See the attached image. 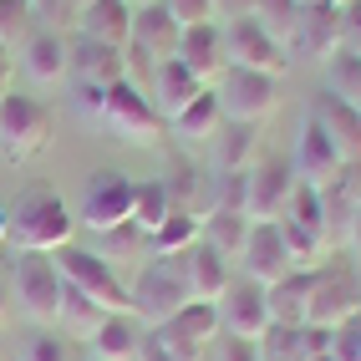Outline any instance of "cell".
Masks as SVG:
<instances>
[{
    "instance_id": "cell-1",
    "label": "cell",
    "mask_w": 361,
    "mask_h": 361,
    "mask_svg": "<svg viewBox=\"0 0 361 361\" xmlns=\"http://www.w3.org/2000/svg\"><path fill=\"white\" fill-rule=\"evenodd\" d=\"M6 209H11V245L20 255H56L66 245H77V214L66 209L61 194L31 188Z\"/></svg>"
},
{
    "instance_id": "cell-2",
    "label": "cell",
    "mask_w": 361,
    "mask_h": 361,
    "mask_svg": "<svg viewBox=\"0 0 361 361\" xmlns=\"http://www.w3.org/2000/svg\"><path fill=\"white\" fill-rule=\"evenodd\" d=\"M97 123L117 137V142H128V148H158V142L168 137V123H163V112L153 107V97L142 92L137 82H112L102 92V102H97Z\"/></svg>"
},
{
    "instance_id": "cell-3",
    "label": "cell",
    "mask_w": 361,
    "mask_h": 361,
    "mask_svg": "<svg viewBox=\"0 0 361 361\" xmlns=\"http://www.w3.org/2000/svg\"><path fill=\"white\" fill-rule=\"evenodd\" d=\"M56 270H61V285L82 290L92 305H102L107 316H128V310H133V290L123 285V275H117L97 250L66 245V250H56Z\"/></svg>"
},
{
    "instance_id": "cell-4",
    "label": "cell",
    "mask_w": 361,
    "mask_h": 361,
    "mask_svg": "<svg viewBox=\"0 0 361 361\" xmlns=\"http://www.w3.org/2000/svg\"><path fill=\"white\" fill-rule=\"evenodd\" d=\"M51 128L56 117L41 97H26V92H11L0 102V153L11 163H31L51 148Z\"/></svg>"
},
{
    "instance_id": "cell-5",
    "label": "cell",
    "mask_w": 361,
    "mask_h": 361,
    "mask_svg": "<svg viewBox=\"0 0 361 361\" xmlns=\"http://www.w3.org/2000/svg\"><path fill=\"white\" fill-rule=\"evenodd\" d=\"M209 92L219 97L224 123H245V128L270 123L275 107H280V82L264 77V71H245V66H224V77Z\"/></svg>"
},
{
    "instance_id": "cell-6",
    "label": "cell",
    "mask_w": 361,
    "mask_h": 361,
    "mask_svg": "<svg viewBox=\"0 0 361 361\" xmlns=\"http://www.w3.org/2000/svg\"><path fill=\"white\" fill-rule=\"evenodd\" d=\"M128 290H133V316L142 326H148V321L163 326L168 316H178L183 305H194V300H188V285H183V270H178V255L173 259H148Z\"/></svg>"
},
{
    "instance_id": "cell-7",
    "label": "cell",
    "mask_w": 361,
    "mask_h": 361,
    "mask_svg": "<svg viewBox=\"0 0 361 361\" xmlns=\"http://www.w3.org/2000/svg\"><path fill=\"white\" fill-rule=\"evenodd\" d=\"M133 194L137 183L117 168H97L82 188V204H77V224L92 234H107V229H123L133 224Z\"/></svg>"
},
{
    "instance_id": "cell-8",
    "label": "cell",
    "mask_w": 361,
    "mask_h": 361,
    "mask_svg": "<svg viewBox=\"0 0 361 361\" xmlns=\"http://www.w3.org/2000/svg\"><path fill=\"white\" fill-rule=\"evenodd\" d=\"M11 300H20V310L36 326H51L61 310V270L51 255H20L11 270Z\"/></svg>"
},
{
    "instance_id": "cell-9",
    "label": "cell",
    "mask_w": 361,
    "mask_h": 361,
    "mask_svg": "<svg viewBox=\"0 0 361 361\" xmlns=\"http://www.w3.org/2000/svg\"><path fill=\"white\" fill-rule=\"evenodd\" d=\"M361 316V290H356V270H341V264H321L316 280H310V310L305 326L316 331H341L346 321Z\"/></svg>"
},
{
    "instance_id": "cell-10",
    "label": "cell",
    "mask_w": 361,
    "mask_h": 361,
    "mask_svg": "<svg viewBox=\"0 0 361 361\" xmlns=\"http://www.w3.org/2000/svg\"><path fill=\"white\" fill-rule=\"evenodd\" d=\"M153 341L168 351V361H204L219 341V310L214 305H183L178 316L153 326Z\"/></svg>"
},
{
    "instance_id": "cell-11",
    "label": "cell",
    "mask_w": 361,
    "mask_h": 361,
    "mask_svg": "<svg viewBox=\"0 0 361 361\" xmlns=\"http://www.w3.org/2000/svg\"><path fill=\"white\" fill-rule=\"evenodd\" d=\"M219 331L224 336H234V341H264V336H270V295H264V285H255V280H229V290L219 295Z\"/></svg>"
},
{
    "instance_id": "cell-12",
    "label": "cell",
    "mask_w": 361,
    "mask_h": 361,
    "mask_svg": "<svg viewBox=\"0 0 361 361\" xmlns=\"http://www.w3.org/2000/svg\"><path fill=\"white\" fill-rule=\"evenodd\" d=\"M224 51H229V66H245V71H264V77H285L290 71V51L275 41V36H264V26L255 16H245V20H229L224 26Z\"/></svg>"
},
{
    "instance_id": "cell-13",
    "label": "cell",
    "mask_w": 361,
    "mask_h": 361,
    "mask_svg": "<svg viewBox=\"0 0 361 361\" xmlns=\"http://www.w3.org/2000/svg\"><path fill=\"white\" fill-rule=\"evenodd\" d=\"M290 194H295V168H290V158H270V153H264L250 168L245 214H250L255 224H275L280 214H285V204H290Z\"/></svg>"
},
{
    "instance_id": "cell-14",
    "label": "cell",
    "mask_w": 361,
    "mask_h": 361,
    "mask_svg": "<svg viewBox=\"0 0 361 361\" xmlns=\"http://www.w3.org/2000/svg\"><path fill=\"white\" fill-rule=\"evenodd\" d=\"M239 275L255 280V285H280L285 275H295V259L285 250V234L280 224H250V239H245V255H239Z\"/></svg>"
},
{
    "instance_id": "cell-15",
    "label": "cell",
    "mask_w": 361,
    "mask_h": 361,
    "mask_svg": "<svg viewBox=\"0 0 361 361\" xmlns=\"http://www.w3.org/2000/svg\"><path fill=\"white\" fill-rule=\"evenodd\" d=\"M290 168H295V183L305 188H331L341 178V153H336V142L321 133L316 117H305L300 123V137H295V153H290Z\"/></svg>"
},
{
    "instance_id": "cell-16",
    "label": "cell",
    "mask_w": 361,
    "mask_h": 361,
    "mask_svg": "<svg viewBox=\"0 0 361 361\" xmlns=\"http://www.w3.org/2000/svg\"><path fill=\"white\" fill-rule=\"evenodd\" d=\"M123 77H128V51L102 46V41H87V36L71 41L66 82H77L82 92H107L112 82H123Z\"/></svg>"
},
{
    "instance_id": "cell-17",
    "label": "cell",
    "mask_w": 361,
    "mask_h": 361,
    "mask_svg": "<svg viewBox=\"0 0 361 361\" xmlns=\"http://www.w3.org/2000/svg\"><path fill=\"white\" fill-rule=\"evenodd\" d=\"M290 56L321 61V66L341 56V6H305L290 36Z\"/></svg>"
},
{
    "instance_id": "cell-18",
    "label": "cell",
    "mask_w": 361,
    "mask_h": 361,
    "mask_svg": "<svg viewBox=\"0 0 361 361\" xmlns=\"http://www.w3.org/2000/svg\"><path fill=\"white\" fill-rule=\"evenodd\" d=\"M66 61H71V46H66L61 31H51V26H36L26 41H20V51H16V66L26 71L36 87L66 82Z\"/></svg>"
},
{
    "instance_id": "cell-19",
    "label": "cell",
    "mask_w": 361,
    "mask_h": 361,
    "mask_svg": "<svg viewBox=\"0 0 361 361\" xmlns=\"http://www.w3.org/2000/svg\"><path fill=\"white\" fill-rule=\"evenodd\" d=\"M178 270H183V285H188V300L194 305H219V295L229 290V259L214 255L204 239L178 255Z\"/></svg>"
},
{
    "instance_id": "cell-20",
    "label": "cell",
    "mask_w": 361,
    "mask_h": 361,
    "mask_svg": "<svg viewBox=\"0 0 361 361\" xmlns=\"http://www.w3.org/2000/svg\"><path fill=\"white\" fill-rule=\"evenodd\" d=\"M178 61L194 71V77L204 87H214L224 77V66H229V51H224V26L219 20H209V26H188L178 36Z\"/></svg>"
},
{
    "instance_id": "cell-21",
    "label": "cell",
    "mask_w": 361,
    "mask_h": 361,
    "mask_svg": "<svg viewBox=\"0 0 361 361\" xmlns=\"http://www.w3.org/2000/svg\"><path fill=\"white\" fill-rule=\"evenodd\" d=\"M142 92H148L153 107L163 112V123H173V117H178V112H183V107L204 92V82H199L194 71H188V66L173 56V61H158V66H153V77H148V87H142Z\"/></svg>"
},
{
    "instance_id": "cell-22",
    "label": "cell",
    "mask_w": 361,
    "mask_h": 361,
    "mask_svg": "<svg viewBox=\"0 0 361 361\" xmlns=\"http://www.w3.org/2000/svg\"><path fill=\"white\" fill-rule=\"evenodd\" d=\"M77 36L128 51V41H133V6H128V0H87V6L77 11Z\"/></svg>"
},
{
    "instance_id": "cell-23",
    "label": "cell",
    "mask_w": 361,
    "mask_h": 361,
    "mask_svg": "<svg viewBox=\"0 0 361 361\" xmlns=\"http://www.w3.org/2000/svg\"><path fill=\"white\" fill-rule=\"evenodd\" d=\"M310 117L321 123V133L336 142V153H341V163H361V112L346 107L341 97H316V107H310Z\"/></svg>"
},
{
    "instance_id": "cell-24",
    "label": "cell",
    "mask_w": 361,
    "mask_h": 361,
    "mask_svg": "<svg viewBox=\"0 0 361 361\" xmlns=\"http://www.w3.org/2000/svg\"><path fill=\"white\" fill-rule=\"evenodd\" d=\"M142 341H148V331H142V321L128 310V316H107L97 326V336L87 341V351H92V361H137Z\"/></svg>"
},
{
    "instance_id": "cell-25",
    "label": "cell",
    "mask_w": 361,
    "mask_h": 361,
    "mask_svg": "<svg viewBox=\"0 0 361 361\" xmlns=\"http://www.w3.org/2000/svg\"><path fill=\"white\" fill-rule=\"evenodd\" d=\"M250 214H239V209H209L204 214V245L214 255H224L229 264H239V255H245V239H250Z\"/></svg>"
},
{
    "instance_id": "cell-26",
    "label": "cell",
    "mask_w": 361,
    "mask_h": 361,
    "mask_svg": "<svg viewBox=\"0 0 361 361\" xmlns=\"http://www.w3.org/2000/svg\"><path fill=\"white\" fill-rule=\"evenodd\" d=\"M214 142H219V148H214L219 173H250V168L264 158V148H259V128H245V123H224Z\"/></svg>"
},
{
    "instance_id": "cell-27",
    "label": "cell",
    "mask_w": 361,
    "mask_h": 361,
    "mask_svg": "<svg viewBox=\"0 0 361 361\" xmlns=\"http://www.w3.org/2000/svg\"><path fill=\"white\" fill-rule=\"evenodd\" d=\"M219 128H224V112H219V97H214L209 87L173 117V123H168V133H173L178 142H214V137H219Z\"/></svg>"
},
{
    "instance_id": "cell-28",
    "label": "cell",
    "mask_w": 361,
    "mask_h": 361,
    "mask_svg": "<svg viewBox=\"0 0 361 361\" xmlns=\"http://www.w3.org/2000/svg\"><path fill=\"white\" fill-rule=\"evenodd\" d=\"M199 234H204V214L173 209V214H168V219L148 234V255H153V259H173V255H183V250H194Z\"/></svg>"
},
{
    "instance_id": "cell-29",
    "label": "cell",
    "mask_w": 361,
    "mask_h": 361,
    "mask_svg": "<svg viewBox=\"0 0 361 361\" xmlns=\"http://www.w3.org/2000/svg\"><path fill=\"white\" fill-rule=\"evenodd\" d=\"M310 280H316V270H295L285 275L280 285H270V321L275 326H305V310H310Z\"/></svg>"
},
{
    "instance_id": "cell-30",
    "label": "cell",
    "mask_w": 361,
    "mask_h": 361,
    "mask_svg": "<svg viewBox=\"0 0 361 361\" xmlns=\"http://www.w3.org/2000/svg\"><path fill=\"white\" fill-rule=\"evenodd\" d=\"M56 321H61V336H66V341H92V336H97V326L107 321V310L92 305L82 290L61 285V310H56Z\"/></svg>"
},
{
    "instance_id": "cell-31",
    "label": "cell",
    "mask_w": 361,
    "mask_h": 361,
    "mask_svg": "<svg viewBox=\"0 0 361 361\" xmlns=\"http://www.w3.org/2000/svg\"><path fill=\"white\" fill-rule=\"evenodd\" d=\"M168 214H173V199H168V188H163V178H142L137 183V194H133V224L142 229V234H153Z\"/></svg>"
},
{
    "instance_id": "cell-32",
    "label": "cell",
    "mask_w": 361,
    "mask_h": 361,
    "mask_svg": "<svg viewBox=\"0 0 361 361\" xmlns=\"http://www.w3.org/2000/svg\"><path fill=\"white\" fill-rule=\"evenodd\" d=\"M97 255L112 264H123V259H137V264H148L142 255H148V234H142L137 224H123V229H107V234H97Z\"/></svg>"
},
{
    "instance_id": "cell-33",
    "label": "cell",
    "mask_w": 361,
    "mask_h": 361,
    "mask_svg": "<svg viewBox=\"0 0 361 361\" xmlns=\"http://www.w3.org/2000/svg\"><path fill=\"white\" fill-rule=\"evenodd\" d=\"M300 0H255V20L264 26V36H275L285 51H290V36H295V20H300Z\"/></svg>"
},
{
    "instance_id": "cell-34",
    "label": "cell",
    "mask_w": 361,
    "mask_h": 361,
    "mask_svg": "<svg viewBox=\"0 0 361 361\" xmlns=\"http://www.w3.org/2000/svg\"><path fill=\"white\" fill-rule=\"evenodd\" d=\"M326 92L361 112V56H346V51L331 56L326 61Z\"/></svg>"
},
{
    "instance_id": "cell-35",
    "label": "cell",
    "mask_w": 361,
    "mask_h": 361,
    "mask_svg": "<svg viewBox=\"0 0 361 361\" xmlns=\"http://www.w3.org/2000/svg\"><path fill=\"white\" fill-rule=\"evenodd\" d=\"M36 31V6L31 0H0V46L20 51V41Z\"/></svg>"
},
{
    "instance_id": "cell-36",
    "label": "cell",
    "mask_w": 361,
    "mask_h": 361,
    "mask_svg": "<svg viewBox=\"0 0 361 361\" xmlns=\"http://www.w3.org/2000/svg\"><path fill=\"white\" fill-rule=\"evenodd\" d=\"M163 188H168V199H173V209H188V214H199L194 209V199H199V168H173V173L163 178Z\"/></svg>"
},
{
    "instance_id": "cell-37",
    "label": "cell",
    "mask_w": 361,
    "mask_h": 361,
    "mask_svg": "<svg viewBox=\"0 0 361 361\" xmlns=\"http://www.w3.org/2000/svg\"><path fill=\"white\" fill-rule=\"evenodd\" d=\"M20 361H71V341H66V336L41 331V336H31V341H26Z\"/></svg>"
},
{
    "instance_id": "cell-38",
    "label": "cell",
    "mask_w": 361,
    "mask_h": 361,
    "mask_svg": "<svg viewBox=\"0 0 361 361\" xmlns=\"http://www.w3.org/2000/svg\"><path fill=\"white\" fill-rule=\"evenodd\" d=\"M163 6H168V16H173L183 31H188V26H209V20H219V16H214V0H163Z\"/></svg>"
},
{
    "instance_id": "cell-39",
    "label": "cell",
    "mask_w": 361,
    "mask_h": 361,
    "mask_svg": "<svg viewBox=\"0 0 361 361\" xmlns=\"http://www.w3.org/2000/svg\"><path fill=\"white\" fill-rule=\"evenodd\" d=\"M341 51L361 56V0H346L341 6Z\"/></svg>"
},
{
    "instance_id": "cell-40",
    "label": "cell",
    "mask_w": 361,
    "mask_h": 361,
    "mask_svg": "<svg viewBox=\"0 0 361 361\" xmlns=\"http://www.w3.org/2000/svg\"><path fill=\"white\" fill-rule=\"evenodd\" d=\"M245 188H250V173H219V199H214V209H239L245 214Z\"/></svg>"
},
{
    "instance_id": "cell-41",
    "label": "cell",
    "mask_w": 361,
    "mask_h": 361,
    "mask_svg": "<svg viewBox=\"0 0 361 361\" xmlns=\"http://www.w3.org/2000/svg\"><path fill=\"white\" fill-rule=\"evenodd\" d=\"M331 356L336 361H361V331H356V321H346L341 331H331Z\"/></svg>"
},
{
    "instance_id": "cell-42",
    "label": "cell",
    "mask_w": 361,
    "mask_h": 361,
    "mask_svg": "<svg viewBox=\"0 0 361 361\" xmlns=\"http://www.w3.org/2000/svg\"><path fill=\"white\" fill-rule=\"evenodd\" d=\"M214 351H219V361H264L255 341H234V336H224V341H214Z\"/></svg>"
},
{
    "instance_id": "cell-43",
    "label": "cell",
    "mask_w": 361,
    "mask_h": 361,
    "mask_svg": "<svg viewBox=\"0 0 361 361\" xmlns=\"http://www.w3.org/2000/svg\"><path fill=\"white\" fill-rule=\"evenodd\" d=\"M214 16H219V26L245 20V16H255V0H214Z\"/></svg>"
},
{
    "instance_id": "cell-44",
    "label": "cell",
    "mask_w": 361,
    "mask_h": 361,
    "mask_svg": "<svg viewBox=\"0 0 361 361\" xmlns=\"http://www.w3.org/2000/svg\"><path fill=\"white\" fill-rule=\"evenodd\" d=\"M16 51H6V46H0V102H6L11 97V92H16Z\"/></svg>"
},
{
    "instance_id": "cell-45",
    "label": "cell",
    "mask_w": 361,
    "mask_h": 361,
    "mask_svg": "<svg viewBox=\"0 0 361 361\" xmlns=\"http://www.w3.org/2000/svg\"><path fill=\"white\" fill-rule=\"evenodd\" d=\"M346 250L356 255V264H361V209L351 214V229H346Z\"/></svg>"
},
{
    "instance_id": "cell-46",
    "label": "cell",
    "mask_w": 361,
    "mask_h": 361,
    "mask_svg": "<svg viewBox=\"0 0 361 361\" xmlns=\"http://www.w3.org/2000/svg\"><path fill=\"white\" fill-rule=\"evenodd\" d=\"M137 361H168V351L153 341V336H148V341H142V351H137Z\"/></svg>"
},
{
    "instance_id": "cell-47",
    "label": "cell",
    "mask_w": 361,
    "mask_h": 361,
    "mask_svg": "<svg viewBox=\"0 0 361 361\" xmlns=\"http://www.w3.org/2000/svg\"><path fill=\"white\" fill-rule=\"evenodd\" d=\"M6 316H11V285L0 280V326H6Z\"/></svg>"
},
{
    "instance_id": "cell-48",
    "label": "cell",
    "mask_w": 361,
    "mask_h": 361,
    "mask_svg": "<svg viewBox=\"0 0 361 361\" xmlns=\"http://www.w3.org/2000/svg\"><path fill=\"white\" fill-rule=\"evenodd\" d=\"M0 245H11V209L0 204Z\"/></svg>"
},
{
    "instance_id": "cell-49",
    "label": "cell",
    "mask_w": 361,
    "mask_h": 361,
    "mask_svg": "<svg viewBox=\"0 0 361 361\" xmlns=\"http://www.w3.org/2000/svg\"><path fill=\"white\" fill-rule=\"evenodd\" d=\"M87 6V0H51V11H71V16H77ZM51 11H46V16H51Z\"/></svg>"
},
{
    "instance_id": "cell-50",
    "label": "cell",
    "mask_w": 361,
    "mask_h": 361,
    "mask_svg": "<svg viewBox=\"0 0 361 361\" xmlns=\"http://www.w3.org/2000/svg\"><path fill=\"white\" fill-rule=\"evenodd\" d=\"M300 6H346V0H300Z\"/></svg>"
},
{
    "instance_id": "cell-51",
    "label": "cell",
    "mask_w": 361,
    "mask_h": 361,
    "mask_svg": "<svg viewBox=\"0 0 361 361\" xmlns=\"http://www.w3.org/2000/svg\"><path fill=\"white\" fill-rule=\"evenodd\" d=\"M128 6H133V11H142V6H163V0H128Z\"/></svg>"
},
{
    "instance_id": "cell-52",
    "label": "cell",
    "mask_w": 361,
    "mask_h": 361,
    "mask_svg": "<svg viewBox=\"0 0 361 361\" xmlns=\"http://www.w3.org/2000/svg\"><path fill=\"white\" fill-rule=\"evenodd\" d=\"M351 270H356V290H361V264H351Z\"/></svg>"
},
{
    "instance_id": "cell-53",
    "label": "cell",
    "mask_w": 361,
    "mask_h": 361,
    "mask_svg": "<svg viewBox=\"0 0 361 361\" xmlns=\"http://www.w3.org/2000/svg\"><path fill=\"white\" fill-rule=\"evenodd\" d=\"M87 361H92V356H87Z\"/></svg>"
}]
</instances>
